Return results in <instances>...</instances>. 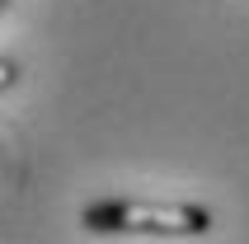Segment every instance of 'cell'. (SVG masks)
<instances>
[{
  "mask_svg": "<svg viewBox=\"0 0 249 244\" xmlns=\"http://www.w3.org/2000/svg\"><path fill=\"white\" fill-rule=\"evenodd\" d=\"M85 230L99 235H207L212 211L193 202H137V197H104L80 211Z\"/></svg>",
  "mask_w": 249,
  "mask_h": 244,
  "instance_id": "cell-1",
  "label": "cell"
},
{
  "mask_svg": "<svg viewBox=\"0 0 249 244\" xmlns=\"http://www.w3.org/2000/svg\"><path fill=\"white\" fill-rule=\"evenodd\" d=\"M5 5H10V0H5Z\"/></svg>",
  "mask_w": 249,
  "mask_h": 244,
  "instance_id": "cell-2",
  "label": "cell"
}]
</instances>
